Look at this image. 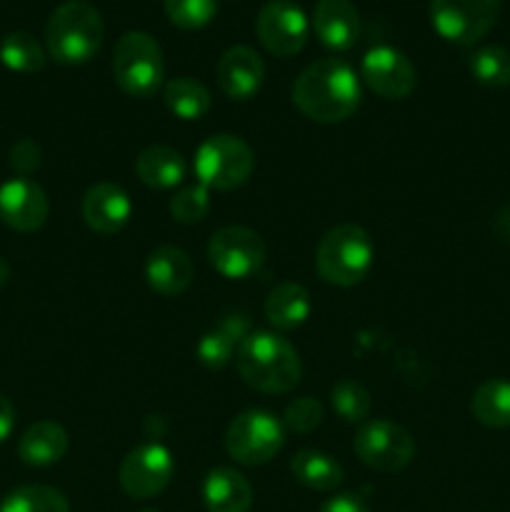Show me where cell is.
<instances>
[{
	"instance_id": "6da1fadb",
	"label": "cell",
	"mask_w": 510,
	"mask_h": 512,
	"mask_svg": "<svg viewBox=\"0 0 510 512\" xmlns=\"http://www.w3.org/2000/svg\"><path fill=\"white\" fill-rule=\"evenodd\" d=\"M293 103L313 123H343L360 105V80L345 60H315L293 83Z\"/></svg>"
},
{
	"instance_id": "7a4b0ae2",
	"label": "cell",
	"mask_w": 510,
	"mask_h": 512,
	"mask_svg": "<svg viewBox=\"0 0 510 512\" xmlns=\"http://www.w3.org/2000/svg\"><path fill=\"white\" fill-rule=\"evenodd\" d=\"M235 365L245 383L260 393H290L303 378L298 350L275 333H250L240 343Z\"/></svg>"
},
{
	"instance_id": "3957f363",
	"label": "cell",
	"mask_w": 510,
	"mask_h": 512,
	"mask_svg": "<svg viewBox=\"0 0 510 512\" xmlns=\"http://www.w3.org/2000/svg\"><path fill=\"white\" fill-rule=\"evenodd\" d=\"M103 38V15L85 0H68L58 5L45 25V45L50 58L60 65L88 63L98 55Z\"/></svg>"
},
{
	"instance_id": "277c9868",
	"label": "cell",
	"mask_w": 510,
	"mask_h": 512,
	"mask_svg": "<svg viewBox=\"0 0 510 512\" xmlns=\"http://www.w3.org/2000/svg\"><path fill=\"white\" fill-rule=\"evenodd\" d=\"M375 260V245L368 230L355 223L335 225L320 238L315 250L318 275L338 288H353L368 278Z\"/></svg>"
},
{
	"instance_id": "5b68a950",
	"label": "cell",
	"mask_w": 510,
	"mask_h": 512,
	"mask_svg": "<svg viewBox=\"0 0 510 512\" xmlns=\"http://www.w3.org/2000/svg\"><path fill=\"white\" fill-rule=\"evenodd\" d=\"M113 78L130 98H153L163 88L165 60L158 40L148 33L130 30L115 43Z\"/></svg>"
},
{
	"instance_id": "8992f818",
	"label": "cell",
	"mask_w": 510,
	"mask_h": 512,
	"mask_svg": "<svg viewBox=\"0 0 510 512\" xmlns=\"http://www.w3.org/2000/svg\"><path fill=\"white\" fill-rule=\"evenodd\" d=\"M255 155L235 135H210L195 153V175L208 190H235L253 175Z\"/></svg>"
},
{
	"instance_id": "52a82bcc",
	"label": "cell",
	"mask_w": 510,
	"mask_h": 512,
	"mask_svg": "<svg viewBox=\"0 0 510 512\" xmlns=\"http://www.w3.org/2000/svg\"><path fill=\"white\" fill-rule=\"evenodd\" d=\"M285 428L265 410H245L225 430V450L240 465H265L280 453Z\"/></svg>"
},
{
	"instance_id": "ba28073f",
	"label": "cell",
	"mask_w": 510,
	"mask_h": 512,
	"mask_svg": "<svg viewBox=\"0 0 510 512\" xmlns=\"http://www.w3.org/2000/svg\"><path fill=\"white\" fill-rule=\"evenodd\" d=\"M500 0H430L435 33L455 45H475L493 30Z\"/></svg>"
},
{
	"instance_id": "9c48e42d",
	"label": "cell",
	"mask_w": 510,
	"mask_h": 512,
	"mask_svg": "<svg viewBox=\"0 0 510 512\" xmlns=\"http://www.w3.org/2000/svg\"><path fill=\"white\" fill-rule=\"evenodd\" d=\"M353 450L363 465L378 473H398L415 458V440L393 420H368L355 433Z\"/></svg>"
},
{
	"instance_id": "30bf717a",
	"label": "cell",
	"mask_w": 510,
	"mask_h": 512,
	"mask_svg": "<svg viewBox=\"0 0 510 512\" xmlns=\"http://www.w3.org/2000/svg\"><path fill=\"white\" fill-rule=\"evenodd\" d=\"M208 260L223 278L245 280L265 263V243L255 230L228 225L215 230L208 243Z\"/></svg>"
},
{
	"instance_id": "8fae6325",
	"label": "cell",
	"mask_w": 510,
	"mask_h": 512,
	"mask_svg": "<svg viewBox=\"0 0 510 512\" xmlns=\"http://www.w3.org/2000/svg\"><path fill=\"white\" fill-rule=\"evenodd\" d=\"M175 475V460L165 445L145 443L130 450L120 463V488L135 500H148L163 493Z\"/></svg>"
},
{
	"instance_id": "7c38bea8",
	"label": "cell",
	"mask_w": 510,
	"mask_h": 512,
	"mask_svg": "<svg viewBox=\"0 0 510 512\" xmlns=\"http://www.w3.org/2000/svg\"><path fill=\"white\" fill-rule=\"evenodd\" d=\"M255 30L268 53L290 58L305 48L310 25L303 8L293 0H268L255 18Z\"/></svg>"
},
{
	"instance_id": "4fadbf2b",
	"label": "cell",
	"mask_w": 510,
	"mask_h": 512,
	"mask_svg": "<svg viewBox=\"0 0 510 512\" xmlns=\"http://www.w3.org/2000/svg\"><path fill=\"white\" fill-rule=\"evenodd\" d=\"M365 85L385 100H405L418 85V73L410 58L390 45H375L360 63Z\"/></svg>"
},
{
	"instance_id": "5bb4252c",
	"label": "cell",
	"mask_w": 510,
	"mask_h": 512,
	"mask_svg": "<svg viewBox=\"0 0 510 512\" xmlns=\"http://www.w3.org/2000/svg\"><path fill=\"white\" fill-rule=\"evenodd\" d=\"M50 203L45 190L30 178H13L0 185V220L18 233H35L45 225Z\"/></svg>"
},
{
	"instance_id": "9a60e30c",
	"label": "cell",
	"mask_w": 510,
	"mask_h": 512,
	"mask_svg": "<svg viewBox=\"0 0 510 512\" xmlns=\"http://www.w3.org/2000/svg\"><path fill=\"white\" fill-rule=\"evenodd\" d=\"M220 90L233 100H250L260 93L265 80V63L248 45H233L225 50L215 70Z\"/></svg>"
},
{
	"instance_id": "2e32d148",
	"label": "cell",
	"mask_w": 510,
	"mask_h": 512,
	"mask_svg": "<svg viewBox=\"0 0 510 512\" xmlns=\"http://www.w3.org/2000/svg\"><path fill=\"white\" fill-rule=\"evenodd\" d=\"M133 203L115 183H95L83 198V220L100 235H115L130 223Z\"/></svg>"
},
{
	"instance_id": "e0dca14e",
	"label": "cell",
	"mask_w": 510,
	"mask_h": 512,
	"mask_svg": "<svg viewBox=\"0 0 510 512\" xmlns=\"http://www.w3.org/2000/svg\"><path fill=\"white\" fill-rule=\"evenodd\" d=\"M313 28L328 50H350L360 35V15L350 0H318Z\"/></svg>"
},
{
	"instance_id": "ac0fdd59",
	"label": "cell",
	"mask_w": 510,
	"mask_h": 512,
	"mask_svg": "<svg viewBox=\"0 0 510 512\" xmlns=\"http://www.w3.org/2000/svg\"><path fill=\"white\" fill-rule=\"evenodd\" d=\"M145 280L163 298H178L193 283V260L175 245L155 248L145 263Z\"/></svg>"
},
{
	"instance_id": "d6986e66",
	"label": "cell",
	"mask_w": 510,
	"mask_h": 512,
	"mask_svg": "<svg viewBox=\"0 0 510 512\" xmlns=\"http://www.w3.org/2000/svg\"><path fill=\"white\" fill-rule=\"evenodd\" d=\"M203 503L208 512H248L253 508V485L238 470L215 468L203 483Z\"/></svg>"
},
{
	"instance_id": "ffe728a7",
	"label": "cell",
	"mask_w": 510,
	"mask_h": 512,
	"mask_svg": "<svg viewBox=\"0 0 510 512\" xmlns=\"http://www.w3.org/2000/svg\"><path fill=\"white\" fill-rule=\"evenodd\" d=\"M68 445L70 438L63 425L53 423V420H40L23 433L18 443V455L30 468H48L65 458Z\"/></svg>"
},
{
	"instance_id": "44dd1931",
	"label": "cell",
	"mask_w": 510,
	"mask_h": 512,
	"mask_svg": "<svg viewBox=\"0 0 510 512\" xmlns=\"http://www.w3.org/2000/svg\"><path fill=\"white\" fill-rule=\"evenodd\" d=\"M250 335V323L245 315H225L210 333L198 343V360L210 370H220L238 355L240 343Z\"/></svg>"
},
{
	"instance_id": "7402d4cb",
	"label": "cell",
	"mask_w": 510,
	"mask_h": 512,
	"mask_svg": "<svg viewBox=\"0 0 510 512\" xmlns=\"http://www.w3.org/2000/svg\"><path fill=\"white\" fill-rule=\"evenodd\" d=\"M185 158L178 150L168 148V145H150L135 160V175L140 183L155 190H168L183 183L185 178Z\"/></svg>"
},
{
	"instance_id": "603a6c76",
	"label": "cell",
	"mask_w": 510,
	"mask_h": 512,
	"mask_svg": "<svg viewBox=\"0 0 510 512\" xmlns=\"http://www.w3.org/2000/svg\"><path fill=\"white\" fill-rule=\"evenodd\" d=\"M313 300L300 283H280L265 300V318L278 330H295L310 318Z\"/></svg>"
},
{
	"instance_id": "cb8c5ba5",
	"label": "cell",
	"mask_w": 510,
	"mask_h": 512,
	"mask_svg": "<svg viewBox=\"0 0 510 512\" xmlns=\"http://www.w3.org/2000/svg\"><path fill=\"white\" fill-rule=\"evenodd\" d=\"M290 473L300 485L318 493H330V490L343 485V465L320 450H298L290 460Z\"/></svg>"
},
{
	"instance_id": "d4e9b609",
	"label": "cell",
	"mask_w": 510,
	"mask_h": 512,
	"mask_svg": "<svg viewBox=\"0 0 510 512\" xmlns=\"http://www.w3.org/2000/svg\"><path fill=\"white\" fill-rule=\"evenodd\" d=\"M470 413L485 428H510V380H485L473 393Z\"/></svg>"
},
{
	"instance_id": "484cf974",
	"label": "cell",
	"mask_w": 510,
	"mask_h": 512,
	"mask_svg": "<svg viewBox=\"0 0 510 512\" xmlns=\"http://www.w3.org/2000/svg\"><path fill=\"white\" fill-rule=\"evenodd\" d=\"M163 100L180 120H200L210 110V90L195 78H173L165 83Z\"/></svg>"
},
{
	"instance_id": "4316f807",
	"label": "cell",
	"mask_w": 510,
	"mask_h": 512,
	"mask_svg": "<svg viewBox=\"0 0 510 512\" xmlns=\"http://www.w3.org/2000/svg\"><path fill=\"white\" fill-rule=\"evenodd\" d=\"M0 512H70V503L60 490L48 485H23L5 495Z\"/></svg>"
},
{
	"instance_id": "83f0119b",
	"label": "cell",
	"mask_w": 510,
	"mask_h": 512,
	"mask_svg": "<svg viewBox=\"0 0 510 512\" xmlns=\"http://www.w3.org/2000/svg\"><path fill=\"white\" fill-rule=\"evenodd\" d=\"M468 70L485 88H508L510 85V50L500 45H485L470 53Z\"/></svg>"
},
{
	"instance_id": "f1b7e54d",
	"label": "cell",
	"mask_w": 510,
	"mask_h": 512,
	"mask_svg": "<svg viewBox=\"0 0 510 512\" xmlns=\"http://www.w3.org/2000/svg\"><path fill=\"white\" fill-rule=\"evenodd\" d=\"M0 60L15 73H38L45 68V50L30 33H10L0 43Z\"/></svg>"
},
{
	"instance_id": "f546056e",
	"label": "cell",
	"mask_w": 510,
	"mask_h": 512,
	"mask_svg": "<svg viewBox=\"0 0 510 512\" xmlns=\"http://www.w3.org/2000/svg\"><path fill=\"white\" fill-rule=\"evenodd\" d=\"M333 410L345 423H363L370 415V393L358 380H340L330 390Z\"/></svg>"
},
{
	"instance_id": "4dcf8cb0",
	"label": "cell",
	"mask_w": 510,
	"mask_h": 512,
	"mask_svg": "<svg viewBox=\"0 0 510 512\" xmlns=\"http://www.w3.org/2000/svg\"><path fill=\"white\" fill-rule=\"evenodd\" d=\"M170 23L183 30H200L218 13V0H165Z\"/></svg>"
},
{
	"instance_id": "1f68e13d",
	"label": "cell",
	"mask_w": 510,
	"mask_h": 512,
	"mask_svg": "<svg viewBox=\"0 0 510 512\" xmlns=\"http://www.w3.org/2000/svg\"><path fill=\"white\" fill-rule=\"evenodd\" d=\"M210 210V193L205 185H185L183 190L173 195L170 200V215L183 225H195L208 215Z\"/></svg>"
},
{
	"instance_id": "d6a6232c",
	"label": "cell",
	"mask_w": 510,
	"mask_h": 512,
	"mask_svg": "<svg viewBox=\"0 0 510 512\" xmlns=\"http://www.w3.org/2000/svg\"><path fill=\"white\" fill-rule=\"evenodd\" d=\"M323 418H325V410L323 405H320V400L298 398L288 405V410H285L283 425L288 430H293V433L305 435V433H313V430L323 423Z\"/></svg>"
},
{
	"instance_id": "836d02e7",
	"label": "cell",
	"mask_w": 510,
	"mask_h": 512,
	"mask_svg": "<svg viewBox=\"0 0 510 512\" xmlns=\"http://www.w3.org/2000/svg\"><path fill=\"white\" fill-rule=\"evenodd\" d=\"M40 163H43V153H40V148L30 138L18 140L13 150H10V165L18 170L20 178H28L30 173H35Z\"/></svg>"
},
{
	"instance_id": "e575fe53",
	"label": "cell",
	"mask_w": 510,
	"mask_h": 512,
	"mask_svg": "<svg viewBox=\"0 0 510 512\" xmlns=\"http://www.w3.org/2000/svg\"><path fill=\"white\" fill-rule=\"evenodd\" d=\"M320 512H370V510H368V505L358 498V495L343 493V495H335V498H330L328 503L320 508Z\"/></svg>"
},
{
	"instance_id": "d590c367",
	"label": "cell",
	"mask_w": 510,
	"mask_h": 512,
	"mask_svg": "<svg viewBox=\"0 0 510 512\" xmlns=\"http://www.w3.org/2000/svg\"><path fill=\"white\" fill-rule=\"evenodd\" d=\"M15 428V408L5 395H0V445L13 435Z\"/></svg>"
},
{
	"instance_id": "8d00e7d4",
	"label": "cell",
	"mask_w": 510,
	"mask_h": 512,
	"mask_svg": "<svg viewBox=\"0 0 510 512\" xmlns=\"http://www.w3.org/2000/svg\"><path fill=\"white\" fill-rule=\"evenodd\" d=\"M493 225H495V233L500 235V240L510 245V205H505V208L498 210Z\"/></svg>"
},
{
	"instance_id": "74e56055",
	"label": "cell",
	"mask_w": 510,
	"mask_h": 512,
	"mask_svg": "<svg viewBox=\"0 0 510 512\" xmlns=\"http://www.w3.org/2000/svg\"><path fill=\"white\" fill-rule=\"evenodd\" d=\"M8 278H10V268H8V263H5V260L0 258V288H3V285L8 283Z\"/></svg>"
},
{
	"instance_id": "f35d334b",
	"label": "cell",
	"mask_w": 510,
	"mask_h": 512,
	"mask_svg": "<svg viewBox=\"0 0 510 512\" xmlns=\"http://www.w3.org/2000/svg\"><path fill=\"white\" fill-rule=\"evenodd\" d=\"M140 512H158V510H140Z\"/></svg>"
}]
</instances>
